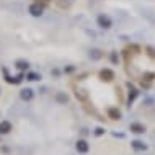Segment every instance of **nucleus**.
<instances>
[{"instance_id":"20e7f679","label":"nucleus","mask_w":155,"mask_h":155,"mask_svg":"<svg viewBox=\"0 0 155 155\" xmlns=\"http://www.w3.org/2000/svg\"><path fill=\"white\" fill-rule=\"evenodd\" d=\"M77 150L78 152H88V144L85 140H78L77 142Z\"/></svg>"},{"instance_id":"6e6552de","label":"nucleus","mask_w":155,"mask_h":155,"mask_svg":"<svg viewBox=\"0 0 155 155\" xmlns=\"http://www.w3.org/2000/svg\"><path fill=\"white\" fill-rule=\"evenodd\" d=\"M96 134H98V136H100V134H103V129L98 127V129H96Z\"/></svg>"},{"instance_id":"423d86ee","label":"nucleus","mask_w":155,"mask_h":155,"mask_svg":"<svg viewBox=\"0 0 155 155\" xmlns=\"http://www.w3.org/2000/svg\"><path fill=\"white\" fill-rule=\"evenodd\" d=\"M23 98H25V100H30V98H31V91H30V90H25V91H23Z\"/></svg>"},{"instance_id":"39448f33","label":"nucleus","mask_w":155,"mask_h":155,"mask_svg":"<svg viewBox=\"0 0 155 155\" xmlns=\"http://www.w3.org/2000/svg\"><path fill=\"white\" fill-rule=\"evenodd\" d=\"M132 149L134 150H145V149H147V145H145L144 142H140V140H134L132 142Z\"/></svg>"},{"instance_id":"0eeeda50","label":"nucleus","mask_w":155,"mask_h":155,"mask_svg":"<svg viewBox=\"0 0 155 155\" xmlns=\"http://www.w3.org/2000/svg\"><path fill=\"white\" fill-rule=\"evenodd\" d=\"M51 0H38V3H43V5H48Z\"/></svg>"},{"instance_id":"7ed1b4c3","label":"nucleus","mask_w":155,"mask_h":155,"mask_svg":"<svg viewBox=\"0 0 155 155\" xmlns=\"http://www.w3.org/2000/svg\"><path fill=\"white\" fill-rule=\"evenodd\" d=\"M12 131V124L8 123V121H2V123H0V132L2 134H8Z\"/></svg>"},{"instance_id":"f257e3e1","label":"nucleus","mask_w":155,"mask_h":155,"mask_svg":"<svg viewBox=\"0 0 155 155\" xmlns=\"http://www.w3.org/2000/svg\"><path fill=\"white\" fill-rule=\"evenodd\" d=\"M106 116L113 121H119L121 119V111L118 110V106H110L106 110Z\"/></svg>"},{"instance_id":"f03ea898","label":"nucleus","mask_w":155,"mask_h":155,"mask_svg":"<svg viewBox=\"0 0 155 155\" xmlns=\"http://www.w3.org/2000/svg\"><path fill=\"white\" fill-rule=\"evenodd\" d=\"M129 129H131L132 132H136V134H144L145 132V126L139 124V123H132L131 126H129Z\"/></svg>"}]
</instances>
